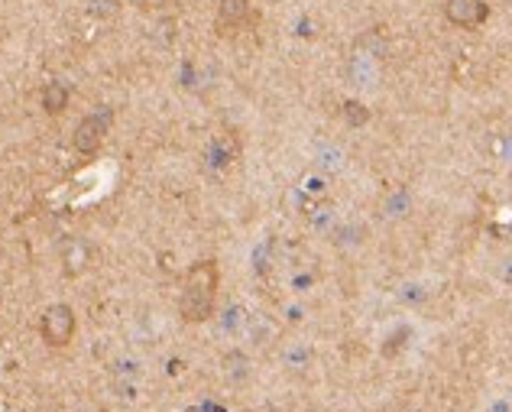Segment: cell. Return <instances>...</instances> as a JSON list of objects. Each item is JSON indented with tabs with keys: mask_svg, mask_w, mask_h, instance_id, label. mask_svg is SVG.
I'll use <instances>...</instances> for the list:
<instances>
[{
	"mask_svg": "<svg viewBox=\"0 0 512 412\" xmlns=\"http://www.w3.org/2000/svg\"><path fill=\"white\" fill-rule=\"evenodd\" d=\"M218 283H221V273L214 260H201L188 270L182 299H179V312L185 322H192V325L208 322L214 312V302H218Z\"/></svg>",
	"mask_w": 512,
	"mask_h": 412,
	"instance_id": "1",
	"label": "cell"
},
{
	"mask_svg": "<svg viewBox=\"0 0 512 412\" xmlns=\"http://www.w3.org/2000/svg\"><path fill=\"white\" fill-rule=\"evenodd\" d=\"M39 331H43V341L49 344V348H65V344L75 338V312H72V305H65V302L49 305Z\"/></svg>",
	"mask_w": 512,
	"mask_h": 412,
	"instance_id": "2",
	"label": "cell"
},
{
	"mask_svg": "<svg viewBox=\"0 0 512 412\" xmlns=\"http://www.w3.org/2000/svg\"><path fill=\"white\" fill-rule=\"evenodd\" d=\"M250 20V0H221L218 4V30L234 33L244 30Z\"/></svg>",
	"mask_w": 512,
	"mask_h": 412,
	"instance_id": "3",
	"label": "cell"
},
{
	"mask_svg": "<svg viewBox=\"0 0 512 412\" xmlns=\"http://www.w3.org/2000/svg\"><path fill=\"white\" fill-rule=\"evenodd\" d=\"M75 150L78 153H98L101 150V143H104V121H98V117H85L82 124L75 127Z\"/></svg>",
	"mask_w": 512,
	"mask_h": 412,
	"instance_id": "4",
	"label": "cell"
},
{
	"mask_svg": "<svg viewBox=\"0 0 512 412\" xmlns=\"http://www.w3.org/2000/svg\"><path fill=\"white\" fill-rule=\"evenodd\" d=\"M43 108H46V114L59 117L65 108H69V88H65L62 82H49L43 91Z\"/></svg>",
	"mask_w": 512,
	"mask_h": 412,
	"instance_id": "5",
	"label": "cell"
},
{
	"mask_svg": "<svg viewBox=\"0 0 512 412\" xmlns=\"http://www.w3.org/2000/svg\"><path fill=\"white\" fill-rule=\"evenodd\" d=\"M448 13H451V20H457V23H474V20L483 17V4H480V0H454V4L448 7Z\"/></svg>",
	"mask_w": 512,
	"mask_h": 412,
	"instance_id": "6",
	"label": "cell"
},
{
	"mask_svg": "<svg viewBox=\"0 0 512 412\" xmlns=\"http://www.w3.org/2000/svg\"><path fill=\"white\" fill-rule=\"evenodd\" d=\"M117 10V0H94V13L98 17H107V13H114Z\"/></svg>",
	"mask_w": 512,
	"mask_h": 412,
	"instance_id": "7",
	"label": "cell"
},
{
	"mask_svg": "<svg viewBox=\"0 0 512 412\" xmlns=\"http://www.w3.org/2000/svg\"><path fill=\"white\" fill-rule=\"evenodd\" d=\"M137 4H140L143 10H163V7H166V0H137Z\"/></svg>",
	"mask_w": 512,
	"mask_h": 412,
	"instance_id": "8",
	"label": "cell"
}]
</instances>
